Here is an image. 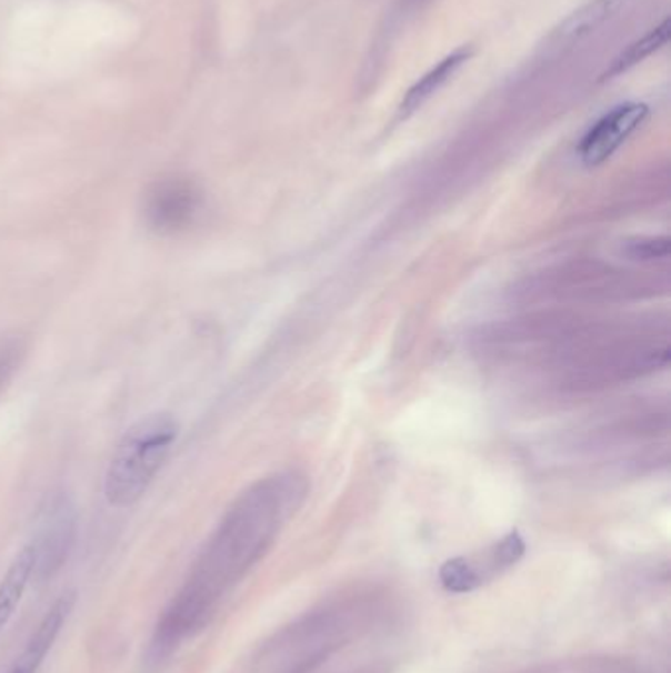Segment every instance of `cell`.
<instances>
[{
	"instance_id": "52a82bcc",
	"label": "cell",
	"mask_w": 671,
	"mask_h": 673,
	"mask_svg": "<svg viewBox=\"0 0 671 673\" xmlns=\"http://www.w3.org/2000/svg\"><path fill=\"white\" fill-rule=\"evenodd\" d=\"M78 603L76 591H66L56 599V603L46 611L42 621L36 626L32 636L28 639L27 646L20 652L17 662L7 673H38L48 654L52 652L56 640L60 639L61 631L68 622L69 614Z\"/></svg>"
},
{
	"instance_id": "5b68a950",
	"label": "cell",
	"mask_w": 671,
	"mask_h": 673,
	"mask_svg": "<svg viewBox=\"0 0 671 673\" xmlns=\"http://www.w3.org/2000/svg\"><path fill=\"white\" fill-rule=\"evenodd\" d=\"M525 552L524 540L518 532H510L500 542L487 548L484 552L474 553L469 558H455L443 563L439 571L441 585L449 593H471L481 587L492 579L500 575L502 571L510 570L522 560Z\"/></svg>"
},
{
	"instance_id": "8992f818",
	"label": "cell",
	"mask_w": 671,
	"mask_h": 673,
	"mask_svg": "<svg viewBox=\"0 0 671 673\" xmlns=\"http://www.w3.org/2000/svg\"><path fill=\"white\" fill-rule=\"evenodd\" d=\"M645 117H648V107L644 103L619 104L607 112L579 144V155L583 164L599 165L607 162L645 121Z\"/></svg>"
},
{
	"instance_id": "277c9868",
	"label": "cell",
	"mask_w": 671,
	"mask_h": 673,
	"mask_svg": "<svg viewBox=\"0 0 671 673\" xmlns=\"http://www.w3.org/2000/svg\"><path fill=\"white\" fill-rule=\"evenodd\" d=\"M76 534H78L76 504L63 492L53 494L40 512L34 538L30 542L36 558L34 577L40 581L52 579L66 565L69 553L73 550Z\"/></svg>"
},
{
	"instance_id": "30bf717a",
	"label": "cell",
	"mask_w": 671,
	"mask_h": 673,
	"mask_svg": "<svg viewBox=\"0 0 671 673\" xmlns=\"http://www.w3.org/2000/svg\"><path fill=\"white\" fill-rule=\"evenodd\" d=\"M670 38V20H663L660 27L650 30L644 38H640L634 43H630L624 52L620 53L617 60L612 61L611 68L601 76V81H609L612 78H619L622 73L637 68L638 63L648 60L652 53L662 50Z\"/></svg>"
},
{
	"instance_id": "4fadbf2b",
	"label": "cell",
	"mask_w": 671,
	"mask_h": 673,
	"mask_svg": "<svg viewBox=\"0 0 671 673\" xmlns=\"http://www.w3.org/2000/svg\"><path fill=\"white\" fill-rule=\"evenodd\" d=\"M24 356L22 339H7L0 343V392L9 386Z\"/></svg>"
},
{
	"instance_id": "6da1fadb",
	"label": "cell",
	"mask_w": 671,
	"mask_h": 673,
	"mask_svg": "<svg viewBox=\"0 0 671 673\" xmlns=\"http://www.w3.org/2000/svg\"><path fill=\"white\" fill-rule=\"evenodd\" d=\"M298 499L296 484L284 479H268L242 492L209 538L183 587L217 611L223 596L264 558Z\"/></svg>"
},
{
	"instance_id": "9c48e42d",
	"label": "cell",
	"mask_w": 671,
	"mask_h": 673,
	"mask_svg": "<svg viewBox=\"0 0 671 673\" xmlns=\"http://www.w3.org/2000/svg\"><path fill=\"white\" fill-rule=\"evenodd\" d=\"M36 558L32 545L27 544L12 560L7 573L0 579V632L7 629L18 604L27 593L30 581L34 577Z\"/></svg>"
},
{
	"instance_id": "7a4b0ae2",
	"label": "cell",
	"mask_w": 671,
	"mask_h": 673,
	"mask_svg": "<svg viewBox=\"0 0 671 673\" xmlns=\"http://www.w3.org/2000/svg\"><path fill=\"white\" fill-rule=\"evenodd\" d=\"M180 425L168 412L132 423L104 473V496L114 509H129L147 494L178 440Z\"/></svg>"
},
{
	"instance_id": "ba28073f",
	"label": "cell",
	"mask_w": 671,
	"mask_h": 673,
	"mask_svg": "<svg viewBox=\"0 0 671 673\" xmlns=\"http://www.w3.org/2000/svg\"><path fill=\"white\" fill-rule=\"evenodd\" d=\"M471 58H473L471 48H459L455 52L449 53L448 58L439 61L438 66H433L423 78L418 79L410 87V91L405 93L400 103L398 117L408 119V117H412L413 112L420 111L431 97L439 93L451 79L455 78L457 71L461 70Z\"/></svg>"
},
{
	"instance_id": "5bb4252c",
	"label": "cell",
	"mask_w": 671,
	"mask_h": 673,
	"mask_svg": "<svg viewBox=\"0 0 671 673\" xmlns=\"http://www.w3.org/2000/svg\"><path fill=\"white\" fill-rule=\"evenodd\" d=\"M617 2H619V4H622V2H624V0H617Z\"/></svg>"
},
{
	"instance_id": "8fae6325",
	"label": "cell",
	"mask_w": 671,
	"mask_h": 673,
	"mask_svg": "<svg viewBox=\"0 0 671 673\" xmlns=\"http://www.w3.org/2000/svg\"><path fill=\"white\" fill-rule=\"evenodd\" d=\"M617 0H591L585 7L575 10L569 14L563 24L558 28V38L563 42L579 40L583 36L591 34L594 28L601 27L607 18H611L612 12L619 9Z\"/></svg>"
},
{
	"instance_id": "7c38bea8",
	"label": "cell",
	"mask_w": 671,
	"mask_h": 673,
	"mask_svg": "<svg viewBox=\"0 0 671 673\" xmlns=\"http://www.w3.org/2000/svg\"><path fill=\"white\" fill-rule=\"evenodd\" d=\"M624 252L634 260L665 259L670 254V239L668 237L630 239L624 242Z\"/></svg>"
},
{
	"instance_id": "3957f363",
	"label": "cell",
	"mask_w": 671,
	"mask_h": 673,
	"mask_svg": "<svg viewBox=\"0 0 671 673\" xmlns=\"http://www.w3.org/2000/svg\"><path fill=\"white\" fill-rule=\"evenodd\" d=\"M203 209V191L188 175H164L148 188L144 221L158 234H180L198 221Z\"/></svg>"
}]
</instances>
